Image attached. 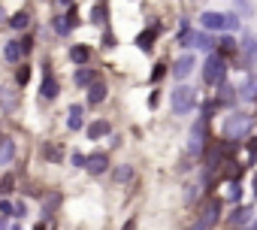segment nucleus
<instances>
[{
    "instance_id": "1",
    "label": "nucleus",
    "mask_w": 257,
    "mask_h": 230,
    "mask_svg": "<svg viewBox=\"0 0 257 230\" xmlns=\"http://www.w3.org/2000/svg\"><path fill=\"white\" fill-rule=\"evenodd\" d=\"M251 125H254V119H251L248 112H233V115H227V122H224V137L233 140V143H239V140L248 137Z\"/></svg>"
},
{
    "instance_id": "2",
    "label": "nucleus",
    "mask_w": 257,
    "mask_h": 230,
    "mask_svg": "<svg viewBox=\"0 0 257 230\" xmlns=\"http://www.w3.org/2000/svg\"><path fill=\"white\" fill-rule=\"evenodd\" d=\"M227 79V58H221L218 52H212L203 64V82L206 85H221Z\"/></svg>"
},
{
    "instance_id": "3",
    "label": "nucleus",
    "mask_w": 257,
    "mask_h": 230,
    "mask_svg": "<svg viewBox=\"0 0 257 230\" xmlns=\"http://www.w3.org/2000/svg\"><path fill=\"white\" fill-rule=\"evenodd\" d=\"M218 218H221V200L212 197V200L203 206V212L197 215V221H194L191 227H185V230H215V227H218Z\"/></svg>"
},
{
    "instance_id": "4",
    "label": "nucleus",
    "mask_w": 257,
    "mask_h": 230,
    "mask_svg": "<svg viewBox=\"0 0 257 230\" xmlns=\"http://www.w3.org/2000/svg\"><path fill=\"white\" fill-rule=\"evenodd\" d=\"M209 146V119L206 115H200L197 125L191 128V140H188V155H203V149Z\"/></svg>"
},
{
    "instance_id": "5",
    "label": "nucleus",
    "mask_w": 257,
    "mask_h": 230,
    "mask_svg": "<svg viewBox=\"0 0 257 230\" xmlns=\"http://www.w3.org/2000/svg\"><path fill=\"white\" fill-rule=\"evenodd\" d=\"M200 25L206 31H236L239 28V19L233 13H203L200 16Z\"/></svg>"
},
{
    "instance_id": "6",
    "label": "nucleus",
    "mask_w": 257,
    "mask_h": 230,
    "mask_svg": "<svg viewBox=\"0 0 257 230\" xmlns=\"http://www.w3.org/2000/svg\"><path fill=\"white\" fill-rule=\"evenodd\" d=\"M194 106H197V91L191 85H179L173 91V112L176 115H188Z\"/></svg>"
},
{
    "instance_id": "7",
    "label": "nucleus",
    "mask_w": 257,
    "mask_h": 230,
    "mask_svg": "<svg viewBox=\"0 0 257 230\" xmlns=\"http://www.w3.org/2000/svg\"><path fill=\"white\" fill-rule=\"evenodd\" d=\"M239 55H242V67L251 70L257 64V40L251 34H242V46H239Z\"/></svg>"
},
{
    "instance_id": "8",
    "label": "nucleus",
    "mask_w": 257,
    "mask_h": 230,
    "mask_svg": "<svg viewBox=\"0 0 257 230\" xmlns=\"http://www.w3.org/2000/svg\"><path fill=\"white\" fill-rule=\"evenodd\" d=\"M28 52H31V40H28V37H25V40H10L7 49H4V58L13 61V64H19Z\"/></svg>"
},
{
    "instance_id": "9",
    "label": "nucleus",
    "mask_w": 257,
    "mask_h": 230,
    "mask_svg": "<svg viewBox=\"0 0 257 230\" xmlns=\"http://www.w3.org/2000/svg\"><path fill=\"white\" fill-rule=\"evenodd\" d=\"M194 67H197L194 55H191V52H188V55H182V58L173 64V79H179V82H182V79H188V76L194 73Z\"/></svg>"
},
{
    "instance_id": "10",
    "label": "nucleus",
    "mask_w": 257,
    "mask_h": 230,
    "mask_svg": "<svg viewBox=\"0 0 257 230\" xmlns=\"http://www.w3.org/2000/svg\"><path fill=\"white\" fill-rule=\"evenodd\" d=\"M236 94H239L242 103H257V73H251V76L236 88Z\"/></svg>"
},
{
    "instance_id": "11",
    "label": "nucleus",
    "mask_w": 257,
    "mask_h": 230,
    "mask_svg": "<svg viewBox=\"0 0 257 230\" xmlns=\"http://www.w3.org/2000/svg\"><path fill=\"white\" fill-rule=\"evenodd\" d=\"M85 170H88L91 176H100V173L109 170V158H106L103 152H97V155H91V158L85 161Z\"/></svg>"
},
{
    "instance_id": "12",
    "label": "nucleus",
    "mask_w": 257,
    "mask_h": 230,
    "mask_svg": "<svg viewBox=\"0 0 257 230\" xmlns=\"http://www.w3.org/2000/svg\"><path fill=\"white\" fill-rule=\"evenodd\" d=\"M43 73H46V79H43V88H40V94H43L46 100H55V97H58V79L52 76V70H49V64L43 67Z\"/></svg>"
},
{
    "instance_id": "13",
    "label": "nucleus",
    "mask_w": 257,
    "mask_h": 230,
    "mask_svg": "<svg viewBox=\"0 0 257 230\" xmlns=\"http://www.w3.org/2000/svg\"><path fill=\"white\" fill-rule=\"evenodd\" d=\"M73 82H76L79 88H91V85L97 82V70H94V67H79L76 76H73Z\"/></svg>"
},
{
    "instance_id": "14",
    "label": "nucleus",
    "mask_w": 257,
    "mask_h": 230,
    "mask_svg": "<svg viewBox=\"0 0 257 230\" xmlns=\"http://www.w3.org/2000/svg\"><path fill=\"white\" fill-rule=\"evenodd\" d=\"M161 34V25H152L149 31H143L140 37H137V46L143 49V52H152V46H155V37Z\"/></svg>"
},
{
    "instance_id": "15",
    "label": "nucleus",
    "mask_w": 257,
    "mask_h": 230,
    "mask_svg": "<svg viewBox=\"0 0 257 230\" xmlns=\"http://www.w3.org/2000/svg\"><path fill=\"white\" fill-rule=\"evenodd\" d=\"M218 55L221 58H236L239 55V43L233 37H218Z\"/></svg>"
},
{
    "instance_id": "16",
    "label": "nucleus",
    "mask_w": 257,
    "mask_h": 230,
    "mask_svg": "<svg viewBox=\"0 0 257 230\" xmlns=\"http://www.w3.org/2000/svg\"><path fill=\"white\" fill-rule=\"evenodd\" d=\"M218 88H221V91H218V97H215V103H218V106H233V103L239 100V94H236V88H233V85H224V82H221Z\"/></svg>"
},
{
    "instance_id": "17",
    "label": "nucleus",
    "mask_w": 257,
    "mask_h": 230,
    "mask_svg": "<svg viewBox=\"0 0 257 230\" xmlns=\"http://www.w3.org/2000/svg\"><path fill=\"white\" fill-rule=\"evenodd\" d=\"M16 158V140L13 137H0V164H10Z\"/></svg>"
},
{
    "instance_id": "18",
    "label": "nucleus",
    "mask_w": 257,
    "mask_h": 230,
    "mask_svg": "<svg viewBox=\"0 0 257 230\" xmlns=\"http://www.w3.org/2000/svg\"><path fill=\"white\" fill-rule=\"evenodd\" d=\"M185 46H194V49H200V52H209V55H212V37H209V34H191Z\"/></svg>"
},
{
    "instance_id": "19",
    "label": "nucleus",
    "mask_w": 257,
    "mask_h": 230,
    "mask_svg": "<svg viewBox=\"0 0 257 230\" xmlns=\"http://www.w3.org/2000/svg\"><path fill=\"white\" fill-rule=\"evenodd\" d=\"M67 128H70V131H82V128H85L82 106H70V112H67Z\"/></svg>"
},
{
    "instance_id": "20",
    "label": "nucleus",
    "mask_w": 257,
    "mask_h": 230,
    "mask_svg": "<svg viewBox=\"0 0 257 230\" xmlns=\"http://www.w3.org/2000/svg\"><path fill=\"white\" fill-rule=\"evenodd\" d=\"M91 55H94L91 46H73V49H70V61H73V64H88Z\"/></svg>"
},
{
    "instance_id": "21",
    "label": "nucleus",
    "mask_w": 257,
    "mask_h": 230,
    "mask_svg": "<svg viewBox=\"0 0 257 230\" xmlns=\"http://www.w3.org/2000/svg\"><path fill=\"white\" fill-rule=\"evenodd\" d=\"M103 100H106V85H103V82H94V85L88 88V103L97 106V103H103Z\"/></svg>"
},
{
    "instance_id": "22",
    "label": "nucleus",
    "mask_w": 257,
    "mask_h": 230,
    "mask_svg": "<svg viewBox=\"0 0 257 230\" xmlns=\"http://www.w3.org/2000/svg\"><path fill=\"white\" fill-rule=\"evenodd\" d=\"M251 212H254L251 206H236L233 215H230V224H248L251 221Z\"/></svg>"
},
{
    "instance_id": "23",
    "label": "nucleus",
    "mask_w": 257,
    "mask_h": 230,
    "mask_svg": "<svg viewBox=\"0 0 257 230\" xmlns=\"http://www.w3.org/2000/svg\"><path fill=\"white\" fill-rule=\"evenodd\" d=\"M28 25H31V13H28V10H19V13L10 19V28H16V31H25Z\"/></svg>"
},
{
    "instance_id": "24",
    "label": "nucleus",
    "mask_w": 257,
    "mask_h": 230,
    "mask_svg": "<svg viewBox=\"0 0 257 230\" xmlns=\"http://www.w3.org/2000/svg\"><path fill=\"white\" fill-rule=\"evenodd\" d=\"M109 131H112L109 122H94V125H88V137H91V140H100V137H106Z\"/></svg>"
},
{
    "instance_id": "25",
    "label": "nucleus",
    "mask_w": 257,
    "mask_h": 230,
    "mask_svg": "<svg viewBox=\"0 0 257 230\" xmlns=\"http://www.w3.org/2000/svg\"><path fill=\"white\" fill-rule=\"evenodd\" d=\"M106 19H109L106 7H103V4H97V7L91 10V22H94V25H106Z\"/></svg>"
},
{
    "instance_id": "26",
    "label": "nucleus",
    "mask_w": 257,
    "mask_h": 230,
    "mask_svg": "<svg viewBox=\"0 0 257 230\" xmlns=\"http://www.w3.org/2000/svg\"><path fill=\"white\" fill-rule=\"evenodd\" d=\"M16 82H19V85H28V82H31V67H28V64H25V67H19Z\"/></svg>"
},
{
    "instance_id": "27",
    "label": "nucleus",
    "mask_w": 257,
    "mask_h": 230,
    "mask_svg": "<svg viewBox=\"0 0 257 230\" xmlns=\"http://www.w3.org/2000/svg\"><path fill=\"white\" fill-rule=\"evenodd\" d=\"M13 188H16V176H10V173H7L4 179H0V191H4V194H10Z\"/></svg>"
},
{
    "instance_id": "28",
    "label": "nucleus",
    "mask_w": 257,
    "mask_h": 230,
    "mask_svg": "<svg viewBox=\"0 0 257 230\" xmlns=\"http://www.w3.org/2000/svg\"><path fill=\"white\" fill-rule=\"evenodd\" d=\"M55 31H58V34H70V22H67V16H58V19H55Z\"/></svg>"
},
{
    "instance_id": "29",
    "label": "nucleus",
    "mask_w": 257,
    "mask_h": 230,
    "mask_svg": "<svg viewBox=\"0 0 257 230\" xmlns=\"http://www.w3.org/2000/svg\"><path fill=\"white\" fill-rule=\"evenodd\" d=\"M131 176H134V170H131V167L115 170V182H131Z\"/></svg>"
},
{
    "instance_id": "30",
    "label": "nucleus",
    "mask_w": 257,
    "mask_h": 230,
    "mask_svg": "<svg viewBox=\"0 0 257 230\" xmlns=\"http://www.w3.org/2000/svg\"><path fill=\"white\" fill-rule=\"evenodd\" d=\"M167 76V64H155V70H152V82H161Z\"/></svg>"
},
{
    "instance_id": "31",
    "label": "nucleus",
    "mask_w": 257,
    "mask_h": 230,
    "mask_svg": "<svg viewBox=\"0 0 257 230\" xmlns=\"http://www.w3.org/2000/svg\"><path fill=\"white\" fill-rule=\"evenodd\" d=\"M0 215H4V218L13 215V203H10V200H0Z\"/></svg>"
},
{
    "instance_id": "32",
    "label": "nucleus",
    "mask_w": 257,
    "mask_h": 230,
    "mask_svg": "<svg viewBox=\"0 0 257 230\" xmlns=\"http://www.w3.org/2000/svg\"><path fill=\"white\" fill-rule=\"evenodd\" d=\"M85 161H88V158H85L82 152H73V167H85Z\"/></svg>"
},
{
    "instance_id": "33",
    "label": "nucleus",
    "mask_w": 257,
    "mask_h": 230,
    "mask_svg": "<svg viewBox=\"0 0 257 230\" xmlns=\"http://www.w3.org/2000/svg\"><path fill=\"white\" fill-rule=\"evenodd\" d=\"M25 212H28V206H25V203H16V206H13V215H16V218H22Z\"/></svg>"
},
{
    "instance_id": "34",
    "label": "nucleus",
    "mask_w": 257,
    "mask_h": 230,
    "mask_svg": "<svg viewBox=\"0 0 257 230\" xmlns=\"http://www.w3.org/2000/svg\"><path fill=\"white\" fill-rule=\"evenodd\" d=\"M103 46H106V49H112V46H115V37H112V34H109V31H106V34H103Z\"/></svg>"
},
{
    "instance_id": "35",
    "label": "nucleus",
    "mask_w": 257,
    "mask_h": 230,
    "mask_svg": "<svg viewBox=\"0 0 257 230\" xmlns=\"http://www.w3.org/2000/svg\"><path fill=\"white\" fill-rule=\"evenodd\" d=\"M227 197H230V200H239V185H236V182L230 185V191H227Z\"/></svg>"
},
{
    "instance_id": "36",
    "label": "nucleus",
    "mask_w": 257,
    "mask_h": 230,
    "mask_svg": "<svg viewBox=\"0 0 257 230\" xmlns=\"http://www.w3.org/2000/svg\"><path fill=\"white\" fill-rule=\"evenodd\" d=\"M248 155H251V161L257 158V137H254V143H248Z\"/></svg>"
},
{
    "instance_id": "37",
    "label": "nucleus",
    "mask_w": 257,
    "mask_h": 230,
    "mask_svg": "<svg viewBox=\"0 0 257 230\" xmlns=\"http://www.w3.org/2000/svg\"><path fill=\"white\" fill-rule=\"evenodd\" d=\"M121 230H137V218H127V221H124V227H121Z\"/></svg>"
},
{
    "instance_id": "38",
    "label": "nucleus",
    "mask_w": 257,
    "mask_h": 230,
    "mask_svg": "<svg viewBox=\"0 0 257 230\" xmlns=\"http://www.w3.org/2000/svg\"><path fill=\"white\" fill-rule=\"evenodd\" d=\"M236 4H239V7H242L245 13H251V4H248V0H236Z\"/></svg>"
},
{
    "instance_id": "39",
    "label": "nucleus",
    "mask_w": 257,
    "mask_h": 230,
    "mask_svg": "<svg viewBox=\"0 0 257 230\" xmlns=\"http://www.w3.org/2000/svg\"><path fill=\"white\" fill-rule=\"evenodd\" d=\"M251 191H254V197H257V173H254V182H251Z\"/></svg>"
},
{
    "instance_id": "40",
    "label": "nucleus",
    "mask_w": 257,
    "mask_h": 230,
    "mask_svg": "<svg viewBox=\"0 0 257 230\" xmlns=\"http://www.w3.org/2000/svg\"><path fill=\"white\" fill-rule=\"evenodd\" d=\"M0 230H7V221H4V215H0Z\"/></svg>"
},
{
    "instance_id": "41",
    "label": "nucleus",
    "mask_w": 257,
    "mask_h": 230,
    "mask_svg": "<svg viewBox=\"0 0 257 230\" xmlns=\"http://www.w3.org/2000/svg\"><path fill=\"white\" fill-rule=\"evenodd\" d=\"M4 19H7V13H4V7H0V22H4Z\"/></svg>"
},
{
    "instance_id": "42",
    "label": "nucleus",
    "mask_w": 257,
    "mask_h": 230,
    "mask_svg": "<svg viewBox=\"0 0 257 230\" xmlns=\"http://www.w3.org/2000/svg\"><path fill=\"white\" fill-rule=\"evenodd\" d=\"M37 230H46V224H37Z\"/></svg>"
},
{
    "instance_id": "43",
    "label": "nucleus",
    "mask_w": 257,
    "mask_h": 230,
    "mask_svg": "<svg viewBox=\"0 0 257 230\" xmlns=\"http://www.w3.org/2000/svg\"><path fill=\"white\" fill-rule=\"evenodd\" d=\"M10 230H22V227H19V224H13V227H10Z\"/></svg>"
},
{
    "instance_id": "44",
    "label": "nucleus",
    "mask_w": 257,
    "mask_h": 230,
    "mask_svg": "<svg viewBox=\"0 0 257 230\" xmlns=\"http://www.w3.org/2000/svg\"><path fill=\"white\" fill-rule=\"evenodd\" d=\"M61 4H73V0H61Z\"/></svg>"
},
{
    "instance_id": "45",
    "label": "nucleus",
    "mask_w": 257,
    "mask_h": 230,
    "mask_svg": "<svg viewBox=\"0 0 257 230\" xmlns=\"http://www.w3.org/2000/svg\"><path fill=\"white\" fill-rule=\"evenodd\" d=\"M94 4H103V0H94Z\"/></svg>"
}]
</instances>
